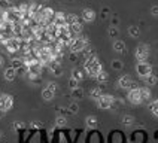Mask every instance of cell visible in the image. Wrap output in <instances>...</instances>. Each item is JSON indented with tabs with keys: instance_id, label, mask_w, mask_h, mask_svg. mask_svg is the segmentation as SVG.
Here are the masks:
<instances>
[{
	"instance_id": "obj_1",
	"label": "cell",
	"mask_w": 158,
	"mask_h": 143,
	"mask_svg": "<svg viewBox=\"0 0 158 143\" xmlns=\"http://www.w3.org/2000/svg\"><path fill=\"white\" fill-rule=\"evenodd\" d=\"M84 67H85V72H87L89 76H96L98 72L102 70L103 67H102V64L98 61V58L96 57H89V58H85V64H84Z\"/></svg>"
},
{
	"instance_id": "obj_2",
	"label": "cell",
	"mask_w": 158,
	"mask_h": 143,
	"mask_svg": "<svg viewBox=\"0 0 158 143\" xmlns=\"http://www.w3.org/2000/svg\"><path fill=\"white\" fill-rule=\"evenodd\" d=\"M88 45V39L87 36H82V37H73L70 40V43H69V46H70V52H82L85 48H87Z\"/></svg>"
},
{
	"instance_id": "obj_3",
	"label": "cell",
	"mask_w": 158,
	"mask_h": 143,
	"mask_svg": "<svg viewBox=\"0 0 158 143\" xmlns=\"http://www.w3.org/2000/svg\"><path fill=\"white\" fill-rule=\"evenodd\" d=\"M12 107H14V98L8 94H0V109L6 112V110H10Z\"/></svg>"
},
{
	"instance_id": "obj_4",
	"label": "cell",
	"mask_w": 158,
	"mask_h": 143,
	"mask_svg": "<svg viewBox=\"0 0 158 143\" xmlns=\"http://www.w3.org/2000/svg\"><path fill=\"white\" fill-rule=\"evenodd\" d=\"M149 57V46L148 45H139L136 49V58L139 61H146Z\"/></svg>"
},
{
	"instance_id": "obj_5",
	"label": "cell",
	"mask_w": 158,
	"mask_h": 143,
	"mask_svg": "<svg viewBox=\"0 0 158 143\" xmlns=\"http://www.w3.org/2000/svg\"><path fill=\"white\" fill-rule=\"evenodd\" d=\"M136 70H137V73L140 75L142 78H145V76H148L149 73H152V66L146 61H139L137 66H136Z\"/></svg>"
},
{
	"instance_id": "obj_6",
	"label": "cell",
	"mask_w": 158,
	"mask_h": 143,
	"mask_svg": "<svg viewBox=\"0 0 158 143\" xmlns=\"http://www.w3.org/2000/svg\"><path fill=\"white\" fill-rule=\"evenodd\" d=\"M128 101L133 103V104H140L143 101V98L140 96V89L139 88H131L130 92H128Z\"/></svg>"
},
{
	"instance_id": "obj_7",
	"label": "cell",
	"mask_w": 158,
	"mask_h": 143,
	"mask_svg": "<svg viewBox=\"0 0 158 143\" xmlns=\"http://www.w3.org/2000/svg\"><path fill=\"white\" fill-rule=\"evenodd\" d=\"M97 104L98 107H102V109H107V107H110L114 104V97L112 96H100V97L97 98Z\"/></svg>"
},
{
	"instance_id": "obj_8",
	"label": "cell",
	"mask_w": 158,
	"mask_h": 143,
	"mask_svg": "<svg viewBox=\"0 0 158 143\" xmlns=\"http://www.w3.org/2000/svg\"><path fill=\"white\" fill-rule=\"evenodd\" d=\"M118 85H119L121 88H124V89L136 88V84L133 82V79L128 76V75H124V76H121V78H119V80H118Z\"/></svg>"
},
{
	"instance_id": "obj_9",
	"label": "cell",
	"mask_w": 158,
	"mask_h": 143,
	"mask_svg": "<svg viewBox=\"0 0 158 143\" xmlns=\"http://www.w3.org/2000/svg\"><path fill=\"white\" fill-rule=\"evenodd\" d=\"M81 17H82V19H84L85 22H91V21H94V19H96V12H94L93 9L85 8V9H82Z\"/></svg>"
},
{
	"instance_id": "obj_10",
	"label": "cell",
	"mask_w": 158,
	"mask_h": 143,
	"mask_svg": "<svg viewBox=\"0 0 158 143\" xmlns=\"http://www.w3.org/2000/svg\"><path fill=\"white\" fill-rule=\"evenodd\" d=\"M52 24H55L57 27L67 26V24H66V14H63V12H57V14H54Z\"/></svg>"
},
{
	"instance_id": "obj_11",
	"label": "cell",
	"mask_w": 158,
	"mask_h": 143,
	"mask_svg": "<svg viewBox=\"0 0 158 143\" xmlns=\"http://www.w3.org/2000/svg\"><path fill=\"white\" fill-rule=\"evenodd\" d=\"M48 67L51 69V72H52L55 76H61L63 75V67H61V64L60 63H57V61H49L48 63Z\"/></svg>"
},
{
	"instance_id": "obj_12",
	"label": "cell",
	"mask_w": 158,
	"mask_h": 143,
	"mask_svg": "<svg viewBox=\"0 0 158 143\" xmlns=\"http://www.w3.org/2000/svg\"><path fill=\"white\" fill-rule=\"evenodd\" d=\"M3 78L6 80H9V82H12V80L17 78V70H15L14 67H8V69L5 70V73H3Z\"/></svg>"
},
{
	"instance_id": "obj_13",
	"label": "cell",
	"mask_w": 158,
	"mask_h": 143,
	"mask_svg": "<svg viewBox=\"0 0 158 143\" xmlns=\"http://www.w3.org/2000/svg\"><path fill=\"white\" fill-rule=\"evenodd\" d=\"M94 78H96V80L98 82V84H105V82H107V79H109V75H107V73L102 69V70L98 72Z\"/></svg>"
},
{
	"instance_id": "obj_14",
	"label": "cell",
	"mask_w": 158,
	"mask_h": 143,
	"mask_svg": "<svg viewBox=\"0 0 158 143\" xmlns=\"http://www.w3.org/2000/svg\"><path fill=\"white\" fill-rule=\"evenodd\" d=\"M114 49L118 54H124L125 52V43H124L123 40H115L114 42Z\"/></svg>"
},
{
	"instance_id": "obj_15",
	"label": "cell",
	"mask_w": 158,
	"mask_h": 143,
	"mask_svg": "<svg viewBox=\"0 0 158 143\" xmlns=\"http://www.w3.org/2000/svg\"><path fill=\"white\" fill-rule=\"evenodd\" d=\"M23 66H24V58H14V60L10 61V67H14L15 70L21 69Z\"/></svg>"
},
{
	"instance_id": "obj_16",
	"label": "cell",
	"mask_w": 158,
	"mask_h": 143,
	"mask_svg": "<svg viewBox=\"0 0 158 143\" xmlns=\"http://www.w3.org/2000/svg\"><path fill=\"white\" fill-rule=\"evenodd\" d=\"M54 96H55V91H51V89H48V88H44V91H42V97H44V100H46V101L52 100Z\"/></svg>"
},
{
	"instance_id": "obj_17",
	"label": "cell",
	"mask_w": 158,
	"mask_h": 143,
	"mask_svg": "<svg viewBox=\"0 0 158 143\" xmlns=\"http://www.w3.org/2000/svg\"><path fill=\"white\" fill-rule=\"evenodd\" d=\"M145 82H146V85H155L158 82V76H155L154 73H149L148 76H145Z\"/></svg>"
},
{
	"instance_id": "obj_18",
	"label": "cell",
	"mask_w": 158,
	"mask_h": 143,
	"mask_svg": "<svg viewBox=\"0 0 158 143\" xmlns=\"http://www.w3.org/2000/svg\"><path fill=\"white\" fill-rule=\"evenodd\" d=\"M70 27V30H72V33H81L82 31V28H84V26H82V22L81 21H76L75 24H72Z\"/></svg>"
},
{
	"instance_id": "obj_19",
	"label": "cell",
	"mask_w": 158,
	"mask_h": 143,
	"mask_svg": "<svg viewBox=\"0 0 158 143\" xmlns=\"http://www.w3.org/2000/svg\"><path fill=\"white\" fill-rule=\"evenodd\" d=\"M72 78L76 80H82L84 79V72L81 70V69H73V72H72Z\"/></svg>"
},
{
	"instance_id": "obj_20",
	"label": "cell",
	"mask_w": 158,
	"mask_h": 143,
	"mask_svg": "<svg viewBox=\"0 0 158 143\" xmlns=\"http://www.w3.org/2000/svg\"><path fill=\"white\" fill-rule=\"evenodd\" d=\"M76 21H79V18L76 15H73V14H69V15H66V24L67 26H72V24H75Z\"/></svg>"
},
{
	"instance_id": "obj_21",
	"label": "cell",
	"mask_w": 158,
	"mask_h": 143,
	"mask_svg": "<svg viewBox=\"0 0 158 143\" xmlns=\"http://www.w3.org/2000/svg\"><path fill=\"white\" fill-rule=\"evenodd\" d=\"M128 33H130V36H131V37H139V35H140V30H139L136 26H131L130 28H128Z\"/></svg>"
},
{
	"instance_id": "obj_22",
	"label": "cell",
	"mask_w": 158,
	"mask_h": 143,
	"mask_svg": "<svg viewBox=\"0 0 158 143\" xmlns=\"http://www.w3.org/2000/svg\"><path fill=\"white\" fill-rule=\"evenodd\" d=\"M102 94H103V92H102V89H100V88H93L91 91H89V97L96 98V100H97L98 97H100Z\"/></svg>"
},
{
	"instance_id": "obj_23",
	"label": "cell",
	"mask_w": 158,
	"mask_h": 143,
	"mask_svg": "<svg viewBox=\"0 0 158 143\" xmlns=\"http://www.w3.org/2000/svg\"><path fill=\"white\" fill-rule=\"evenodd\" d=\"M140 96L143 100H148V98H151V91L149 88H140Z\"/></svg>"
},
{
	"instance_id": "obj_24",
	"label": "cell",
	"mask_w": 158,
	"mask_h": 143,
	"mask_svg": "<svg viewBox=\"0 0 158 143\" xmlns=\"http://www.w3.org/2000/svg\"><path fill=\"white\" fill-rule=\"evenodd\" d=\"M10 8V2L9 0H0V9L2 10H8Z\"/></svg>"
},
{
	"instance_id": "obj_25",
	"label": "cell",
	"mask_w": 158,
	"mask_h": 143,
	"mask_svg": "<svg viewBox=\"0 0 158 143\" xmlns=\"http://www.w3.org/2000/svg\"><path fill=\"white\" fill-rule=\"evenodd\" d=\"M72 94H73V97L81 98V97H82V94H84V91H82L81 88H78V87H76V88L72 89Z\"/></svg>"
},
{
	"instance_id": "obj_26",
	"label": "cell",
	"mask_w": 158,
	"mask_h": 143,
	"mask_svg": "<svg viewBox=\"0 0 158 143\" xmlns=\"http://www.w3.org/2000/svg\"><path fill=\"white\" fill-rule=\"evenodd\" d=\"M87 124L89 125V127H96L97 125V118L96 116H88L87 118Z\"/></svg>"
},
{
	"instance_id": "obj_27",
	"label": "cell",
	"mask_w": 158,
	"mask_h": 143,
	"mask_svg": "<svg viewBox=\"0 0 158 143\" xmlns=\"http://www.w3.org/2000/svg\"><path fill=\"white\" fill-rule=\"evenodd\" d=\"M151 110H152V113L155 116H158V100H155V101L151 104Z\"/></svg>"
},
{
	"instance_id": "obj_28",
	"label": "cell",
	"mask_w": 158,
	"mask_h": 143,
	"mask_svg": "<svg viewBox=\"0 0 158 143\" xmlns=\"http://www.w3.org/2000/svg\"><path fill=\"white\" fill-rule=\"evenodd\" d=\"M118 33H119V31H118V28H116V27L112 26L110 28H109V36H110V37H116Z\"/></svg>"
},
{
	"instance_id": "obj_29",
	"label": "cell",
	"mask_w": 158,
	"mask_h": 143,
	"mask_svg": "<svg viewBox=\"0 0 158 143\" xmlns=\"http://www.w3.org/2000/svg\"><path fill=\"white\" fill-rule=\"evenodd\" d=\"M112 67H114L115 70H121V69H123V63L115 60V61H112Z\"/></svg>"
},
{
	"instance_id": "obj_30",
	"label": "cell",
	"mask_w": 158,
	"mask_h": 143,
	"mask_svg": "<svg viewBox=\"0 0 158 143\" xmlns=\"http://www.w3.org/2000/svg\"><path fill=\"white\" fill-rule=\"evenodd\" d=\"M57 125H58V127L66 125V118H64V116H58V118H57Z\"/></svg>"
},
{
	"instance_id": "obj_31",
	"label": "cell",
	"mask_w": 158,
	"mask_h": 143,
	"mask_svg": "<svg viewBox=\"0 0 158 143\" xmlns=\"http://www.w3.org/2000/svg\"><path fill=\"white\" fill-rule=\"evenodd\" d=\"M78 112V104L76 103H72L70 107H69V113H76Z\"/></svg>"
},
{
	"instance_id": "obj_32",
	"label": "cell",
	"mask_w": 158,
	"mask_h": 143,
	"mask_svg": "<svg viewBox=\"0 0 158 143\" xmlns=\"http://www.w3.org/2000/svg\"><path fill=\"white\" fill-rule=\"evenodd\" d=\"M78 84H79V80L73 79V78H72V79L69 80V85H70V88H72V89H73V88H76V87H78Z\"/></svg>"
},
{
	"instance_id": "obj_33",
	"label": "cell",
	"mask_w": 158,
	"mask_h": 143,
	"mask_svg": "<svg viewBox=\"0 0 158 143\" xmlns=\"http://www.w3.org/2000/svg\"><path fill=\"white\" fill-rule=\"evenodd\" d=\"M131 121H133V116H130V115H127V116H124L123 118L124 124H131Z\"/></svg>"
},
{
	"instance_id": "obj_34",
	"label": "cell",
	"mask_w": 158,
	"mask_h": 143,
	"mask_svg": "<svg viewBox=\"0 0 158 143\" xmlns=\"http://www.w3.org/2000/svg\"><path fill=\"white\" fill-rule=\"evenodd\" d=\"M46 88L51 89V91H57V84H54V82H49V84L46 85Z\"/></svg>"
},
{
	"instance_id": "obj_35",
	"label": "cell",
	"mask_w": 158,
	"mask_h": 143,
	"mask_svg": "<svg viewBox=\"0 0 158 143\" xmlns=\"http://www.w3.org/2000/svg\"><path fill=\"white\" fill-rule=\"evenodd\" d=\"M151 14H152L154 17H158V6H152V8H151Z\"/></svg>"
},
{
	"instance_id": "obj_36",
	"label": "cell",
	"mask_w": 158,
	"mask_h": 143,
	"mask_svg": "<svg viewBox=\"0 0 158 143\" xmlns=\"http://www.w3.org/2000/svg\"><path fill=\"white\" fill-rule=\"evenodd\" d=\"M107 12H109V9H103V10H102V18L107 17Z\"/></svg>"
},
{
	"instance_id": "obj_37",
	"label": "cell",
	"mask_w": 158,
	"mask_h": 143,
	"mask_svg": "<svg viewBox=\"0 0 158 143\" xmlns=\"http://www.w3.org/2000/svg\"><path fill=\"white\" fill-rule=\"evenodd\" d=\"M118 22H119V19H118V18H112V26H114V27H116V24H118Z\"/></svg>"
},
{
	"instance_id": "obj_38",
	"label": "cell",
	"mask_w": 158,
	"mask_h": 143,
	"mask_svg": "<svg viewBox=\"0 0 158 143\" xmlns=\"http://www.w3.org/2000/svg\"><path fill=\"white\" fill-rule=\"evenodd\" d=\"M5 66V58H3V55H0V69Z\"/></svg>"
},
{
	"instance_id": "obj_39",
	"label": "cell",
	"mask_w": 158,
	"mask_h": 143,
	"mask_svg": "<svg viewBox=\"0 0 158 143\" xmlns=\"http://www.w3.org/2000/svg\"><path fill=\"white\" fill-rule=\"evenodd\" d=\"M3 115V110H2V109H0V116Z\"/></svg>"
},
{
	"instance_id": "obj_40",
	"label": "cell",
	"mask_w": 158,
	"mask_h": 143,
	"mask_svg": "<svg viewBox=\"0 0 158 143\" xmlns=\"http://www.w3.org/2000/svg\"><path fill=\"white\" fill-rule=\"evenodd\" d=\"M2 137H3V134H2V131H0V139H2Z\"/></svg>"
},
{
	"instance_id": "obj_41",
	"label": "cell",
	"mask_w": 158,
	"mask_h": 143,
	"mask_svg": "<svg viewBox=\"0 0 158 143\" xmlns=\"http://www.w3.org/2000/svg\"><path fill=\"white\" fill-rule=\"evenodd\" d=\"M45 2H49V0H45Z\"/></svg>"
},
{
	"instance_id": "obj_42",
	"label": "cell",
	"mask_w": 158,
	"mask_h": 143,
	"mask_svg": "<svg viewBox=\"0 0 158 143\" xmlns=\"http://www.w3.org/2000/svg\"><path fill=\"white\" fill-rule=\"evenodd\" d=\"M0 19H2V17H0Z\"/></svg>"
},
{
	"instance_id": "obj_43",
	"label": "cell",
	"mask_w": 158,
	"mask_h": 143,
	"mask_svg": "<svg viewBox=\"0 0 158 143\" xmlns=\"http://www.w3.org/2000/svg\"><path fill=\"white\" fill-rule=\"evenodd\" d=\"M9 2H10V0H9Z\"/></svg>"
}]
</instances>
